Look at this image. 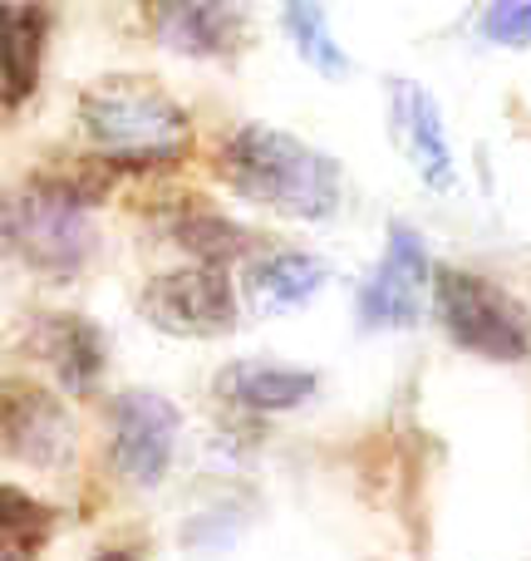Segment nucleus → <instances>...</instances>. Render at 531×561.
Returning <instances> with one entry per match:
<instances>
[{"label": "nucleus", "mask_w": 531, "mask_h": 561, "mask_svg": "<svg viewBox=\"0 0 531 561\" xmlns=\"http://www.w3.org/2000/svg\"><path fill=\"white\" fill-rule=\"evenodd\" d=\"M330 266L305 247H256L246 256L242 290L256 316H290L325 290Z\"/></svg>", "instance_id": "9b49d317"}, {"label": "nucleus", "mask_w": 531, "mask_h": 561, "mask_svg": "<svg viewBox=\"0 0 531 561\" xmlns=\"http://www.w3.org/2000/svg\"><path fill=\"white\" fill-rule=\"evenodd\" d=\"M183 409L163 389H118L108 404V458L134 488H158L177 458Z\"/></svg>", "instance_id": "39448f33"}, {"label": "nucleus", "mask_w": 531, "mask_h": 561, "mask_svg": "<svg viewBox=\"0 0 531 561\" xmlns=\"http://www.w3.org/2000/svg\"><path fill=\"white\" fill-rule=\"evenodd\" d=\"M173 232H177V242H183V252L203 266H232V262H242V256L256 252L252 232L236 227V222H227V217H217V213L183 217Z\"/></svg>", "instance_id": "dca6fc26"}, {"label": "nucleus", "mask_w": 531, "mask_h": 561, "mask_svg": "<svg viewBox=\"0 0 531 561\" xmlns=\"http://www.w3.org/2000/svg\"><path fill=\"white\" fill-rule=\"evenodd\" d=\"M434 256H428L424 237L408 222H389L384 252H379L374 272L365 276L355 296V316L365 330H414L424 320V300H434Z\"/></svg>", "instance_id": "423d86ee"}, {"label": "nucleus", "mask_w": 531, "mask_h": 561, "mask_svg": "<svg viewBox=\"0 0 531 561\" xmlns=\"http://www.w3.org/2000/svg\"><path fill=\"white\" fill-rule=\"evenodd\" d=\"M315 389V369L286 365V359H232L227 369H217V394L252 414H290V409L310 404Z\"/></svg>", "instance_id": "f8f14e48"}, {"label": "nucleus", "mask_w": 531, "mask_h": 561, "mask_svg": "<svg viewBox=\"0 0 531 561\" xmlns=\"http://www.w3.org/2000/svg\"><path fill=\"white\" fill-rule=\"evenodd\" d=\"M153 30L168 49L193 59H222L242 49L246 35V10L242 5H217V0H177V5H158Z\"/></svg>", "instance_id": "ddd939ff"}, {"label": "nucleus", "mask_w": 531, "mask_h": 561, "mask_svg": "<svg viewBox=\"0 0 531 561\" xmlns=\"http://www.w3.org/2000/svg\"><path fill=\"white\" fill-rule=\"evenodd\" d=\"M280 30H286L290 49H296V55L315 69V75H325V79H345L349 75V55H345V45L335 39L330 15L320 5H305V0L286 5V10H280Z\"/></svg>", "instance_id": "2eb2a0df"}, {"label": "nucleus", "mask_w": 531, "mask_h": 561, "mask_svg": "<svg viewBox=\"0 0 531 561\" xmlns=\"http://www.w3.org/2000/svg\"><path fill=\"white\" fill-rule=\"evenodd\" d=\"M477 30H483V39H493V45H531V5L522 0H497V5L483 10V20H477Z\"/></svg>", "instance_id": "a211bd4d"}, {"label": "nucleus", "mask_w": 531, "mask_h": 561, "mask_svg": "<svg viewBox=\"0 0 531 561\" xmlns=\"http://www.w3.org/2000/svg\"><path fill=\"white\" fill-rule=\"evenodd\" d=\"M94 561H138V557L128 552V547H104V552H99Z\"/></svg>", "instance_id": "6ab92c4d"}, {"label": "nucleus", "mask_w": 531, "mask_h": 561, "mask_svg": "<svg viewBox=\"0 0 531 561\" xmlns=\"http://www.w3.org/2000/svg\"><path fill=\"white\" fill-rule=\"evenodd\" d=\"M30 350H35V359L69 394H89L108 359L104 330L89 316H79V310H45V316L30 325Z\"/></svg>", "instance_id": "9d476101"}, {"label": "nucleus", "mask_w": 531, "mask_h": 561, "mask_svg": "<svg viewBox=\"0 0 531 561\" xmlns=\"http://www.w3.org/2000/svg\"><path fill=\"white\" fill-rule=\"evenodd\" d=\"M55 527V507H45L39 497L20 493L15 483H5V513H0V561H35L39 547L49 542Z\"/></svg>", "instance_id": "f3484780"}, {"label": "nucleus", "mask_w": 531, "mask_h": 561, "mask_svg": "<svg viewBox=\"0 0 531 561\" xmlns=\"http://www.w3.org/2000/svg\"><path fill=\"white\" fill-rule=\"evenodd\" d=\"M434 316L443 320L458 350L493 365H522L531 355V316L507 286L487 280L467 266H438L434 276Z\"/></svg>", "instance_id": "20e7f679"}, {"label": "nucleus", "mask_w": 531, "mask_h": 561, "mask_svg": "<svg viewBox=\"0 0 531 561\" xmlns=\"http://www.w3.org/2000/svg\"><path fill=\"white\" fill-rule=\"evenodd\" d=\"M5 25H10V39H5V108L15 114V108L35 94L49 15L39 5H5Z\"/></svg>", "instance_id": "4468645a"}, {"label": "nucleus", "mask_w": 531, "mask_h": 561, "mask_svg": "<svg viewBox=\"0 0 531 561\" xmlns=\"http://www.w3.org/2000/svg\"><path fill=\"white\" fill-rule=\"evenodd\" d=\"M143 320L177 340H222L236 330V290L227 266L187 262L143 286Z\"/></svg>", "instance_id": "0eeeda50"}, {"label": "nucleus", "mask_w": 531, "mask_h": 561, "mask_svg": "<svg viewBox=\"0 0 531 561\" xmlns=\"http://www.w3.org/2000/svg\"><path fill=\"white\" fill-rule=\"evenodd\" d=\"M79 124L108 163H177L193 148V114L143 75H104L79 89Z\"/></svg>", "instance_id": "f03ea898"}, {"label": "nucleus", "mask_w": 531, "mask_h": 561, "mask_svg": "<svg viewBox=\"0 0 531 561\" xmlns=\"http://www.w3.org/2000/svg\"><path fill=\"white\" fill-rule=\"evenodd\" d=\"M217 173L242 203L286 222H330L345 203V173L335 158L276 124H236L222 138Z\"/></svg>", "instance_id": "f257e3e1"}, {"label": "nucleus", "mask_w": 531, "mask_h": 561, "mask_svg": "<svg viewBox=\"0 0 531 561\" xmlns=\"http://www.w3.org/2000/svg\"><path fill=\"white\" fill-rule=\"evenodd\" d=\"M94 183H69L39 173L5 203V242L20 262L45 280H74L94 256Z\"/></svg>", "instance_id": "7ed1b4c3"}, {"label": "nucleus", "mask_w": 531, "mask_h": 561, "mask_svg": "<svg viewBox=\"0 0 531 561\" xmlns=\"http://www.w3.org/2000/svg\"><path fill=\"white\" fill-rule=\"evenodd\" d=\"M384 114H389V138H394L399 158L408 163V173L438 197L453 193L458 153H453V134H448V118H443V108H438L434 89L408 75H389Z\"/></svg>", "instance_id": "6e6552de"}, {"label": "nucleus", "mask_w": 531, "mask_h": 561, "mask_svg": "<svg viewBox=\"0 0 531 561\" xmlns=\"http://www.w3.org/2000/svg\"><path fill=\"white\" fill-rule=\"evenodd\" d=\"M5 454L25 468L39 473H55L69 463L74 454V424H69V409L59 404V394L25 379H10L5 385Z\"/></svg>", "instance_id": "1a4fd4ad"}]
</instances>
